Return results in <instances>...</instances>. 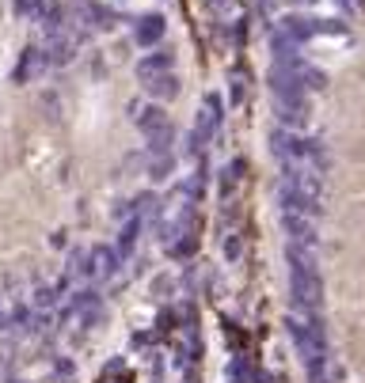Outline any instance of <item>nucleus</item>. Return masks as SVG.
Wrapping results in <instances>:
<instances>
[{
	"instance_id": "nucleus-7",
	"label": "nucleus",
	"mask_w": 365,
	"mask_h": 383,
	"mask_svg": "<svg viewBox=\"0 0 365 383\" xmlns=\"http://www.w3.org/2000/svg\"><path fill=\"white\" fill-rule=\"evenodd\" d=\"M141 228H145L141 213L126 216V224H122V232H118V239H115V247H118V255H122V258H129V255H133L137 239H141Z\"/></svg>"
},
{
	"instance_id": "nucleus-8",
	"label": "nucleus",
	"mask_w": 365,
	"mask_h": 383,
	"mask_svg": "<svg viewBox=\"0 0 365 383\" xmlns=\"http://www.w3.org/2000/svg\"><path fill=\"white\" fill-rule=\"evenodd\" d=\"M160 72H172V53L168 50H156L152 57H141V61H137V76L141 80L160 76Z\"/></svg>"
},
{
	"instance_id": "nucleus-9",
	"label": "nucleus",
	"mask_w": 365,
	"mask_h": 383,
	"mask_svg": "<svg viewBox=\"0 0 365 383\" xmlns=\"http://www.w3.org/2000/svg\"><path fill=\"white\" fill-rule=\"evenodd\" d=\"M164 38V15H145L141 23H137V42L141 46H152Z\"/></svg>"
},
{
	"instance_id": "nucleus-6",
	"label": "nucleus",
	"mask_w": 365,
	"mask_h": 383,
	"mask_svg": "<svg viewBox=\"0 0 365 383\" xmlns=\"http://www.w3.org/2000/svg\"><path fill=\"white\" fill-rule=\"evenodd\" d=\"M46 65H50V53H46V50H38V46H35V50H23L19 65H15V80H19V84H27V80L42 76Z\"/></svg>"
},
{
	"instance_id": "nucleus-12",
	"label": "nucleus",
	"mask_w": 365,
	"mask_h": 383,
	"mask_svg": "<svg viewBox=\"0 0 365 383\" xmlns=\"http://www.w3.org/2000/svg\"><path fill=\"white\" fill-rule=\"evenodd\" d=\"M259 376H263V372H255L248 361H240V357L229 364V383H259Z\"/></svg>"
},
{
	"instance_id": "nucleus-5",
	"label": "nucleus",
	"mask_w": 365,
	"mask_h": 383,
	"mask_svg": "<svg viewBox=\"0 0 365 383\" xmlns=\"http://www.w3.org/2000/svg\"><path fill=\"white\" fill-rule=\"evenodd\" d=\"M282 232L289 235V243H305V247H316V243H320L316 216L297 213V209H282Z\"/></svg>"
},
{
	"instance_id": "nucleus-4",
	"label": "nucleus",
	"mask_w": 365,
	"mask_h": 383,
	"mask_svg": "<svg viewBox=\"0 0 365 383\" xmlns=\"http://www.w3.org/2000/svg\"><path fill=\"white\" fill-rule=\"evenodd\" d=\"M221 99L217 95H206L202 99V110H198V121H194V129H190V144L194 148H202L206 141H213V133L221 129Z\"/></svg>"
},
{
	"instance_id": "nucleus-15",
	"label": "nucleus",
	"mask_w": 365,
	"mask_h": 383,
	"mask_svg": "<svg viewBox=\"0 0 365 383\" xmlns=\"http://www.w3.org/2000/svg\"><path fill=\"white\" fill-rule=\"evenodd\" d=\"M225 258H229V262L240 258V235H229V239H225Z\"/></svg>"
},
{
	"instance_id": "nucleus-13",
	"label": "nucleus",
	"mask_w": 365,
	"mask_h": 383,
	"mask_svg": "<svg viewBox=\"0 0 365 383\" xmlns=\"http://www.w3.org/2000/svg\"><path fill=\"white\" fill-rule=\"evenodd\" d=\"M243 95H248V76L240 80V72H232V103H243Z\"/></svg>"
},
{
	"instance_id": "nucleus-1",
	"label": "nucleus",
	"mask_w": 365,
	"mask_h": 383,
	"mask_svg": "<svg viewBox=\"0 0 365 383\" xmlns=\"http://www.w3.org/2000/svg\"><path fill=\"white\" fill-rule=\"evenodd\" d=\"M289 304L293 312H323L320 270H289Z\"/></svg>"
},
{
	"instance_id": "nucleus-11",
	"label": "nucleus",
	"mask_w": 365,
	"mask_h": 383,
	"mask_svg": "<svg viewBox=\"0 0 365 383\" xmlns=\"http://www.w3.org/2000/svg\"><path fill=\"white\" fill-rule=\"evenodd\" d=\"M58 300H61L58 284H38L35 296H31V307H35V312H50V307L58 304Z\"/></svg>"
},
{
	"instance_id": "nucleus-10",
	"label": "nucleus",
	"mask_w": 365,
	"mask_h": 383,
	"mask_svg": "<svg viewBox=\"0 0 365 383\" xmlns=\"http://www.w3.org/2000/svg\"><path fill=\"white\" fill-rule=\"evenodd\" d=\"M149 95H156V99H175L179 95V84H175L172 72H160V76H149Z\"/></svg>"
},
{
	"instance_id": "nucleus-14",
	"label": "nucleus",
	"mask_w": 365,
	"mask_h": 383,
	"mask_svg": "<svg viewBox=\"0 0 365 383\" xmlns=\"http://www.w3.org/2000/svg\"><path fill=\"white\" fill-rule=\"evenodd\" d=\"M168 171H172V156H160V160H156V167H149V175L160 182V178H168Z\"/></svg>"
},
{
	"instance_id": "nucleus-3",
	"label": "nucleus",
	"mask_w": 365,
	"mask_h": 383,
	"mask_svg": "<svg viewBox=\"0 0 365 383\" xmlns=\"http://www.w3.org/2000/svg\"><path fill=\"white\" fill-rule=\"evenodd\" d=\"M84 277L88 281H95V284H103V281H115L118 277V266L126 262V258L118 255V247H107V243H95L92 250L84 255Z\"/></svg>"
},
{
	"instance_id": "nucleus-16",
	"label": "nucleus",
	"mask_w": 365,
	"mask_h": 383,
	"mask_svg": "<svg viewBox=\"0 0 365 383\" xmlns=\"http://www.w3.org/2000/svg\"><path fill=\"white\" fill-rule=\"evenodd\" d=\"M0 327H8V304H4V296H0Z\"/></svg>"
},
{
	"instance_id": "nucleus-2",
	"label": "nucleus",
	"mask_w": 365,
	"mask_h": 383,
	"mask_svg": "<svg viewBox=\"0 0 365 383\" xmlns=\"http://www.w3.org/2000/svg\"><path fill=\"white\" fill-rule=\"evenodd\" d=\"M137 126H141L145 141H149V148L156 152V156H168L175 144V126L168 121V114L160 107H145V114H137Z\"/></svg>"
}]
</instances>
